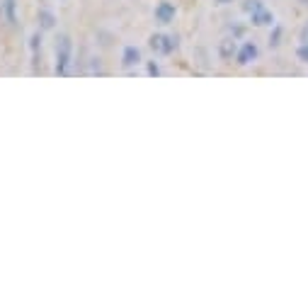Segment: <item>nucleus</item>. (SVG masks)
<instances>
[{
	"mask_svg": "<svg viewBox=\"0 0 308 308\" xmlns=\"http://www.w3.org/2000/svg\"><path fill=\"white\" fill-rule=\"evenodd\" d=\"M247 12L252 15V22H255V24H260V27H262V24H272V22H274V15H272V12H269V10H267L260 0H250Z\"/></svg>",
	"mask_w": 308,
	"mask_h": 308,
	"instance_id": "2",
	"label": "nucleus"
},
{
	"mask_svg": "<svg viewBox=\"0 0 308 308\" xmlns=\"http://www.w3.org/2000/svg\"><path fill=\"white\" fill-rule=\"evenodd\" d=\"M296 56H299V59H301L304 63H308V44H301V46H299Z\"/></svg>",
	"mask_w": 308,
	"mask_h": 308,
	"instance_id": "8",
	"label": "nucleus"
},
{
	"mask_svg": "<svg viewBox=\"0 0 308 308\" xmlns=\"http://www.w3.org/2000/svg\"><path fill=\"white\" fill-rule=\"evenodd\" d=\"M301 42H304V44H308V24L304 27V34H301Z\"/></svg>",
	"mask_w": 308,
	"mask_h": 308,
	"instance_id": "10",
	"label": "nucleus"
},
{
	"mask_svg": "<svg viewBox=\"0 0 308 308\" xmlns=\"http://www.w3.org/2000/svg\"><path fill=\"white\" fill-rule=\"evenodd\" d=\"M148 73H151V75H160V68H158L155 63H148Z\"/></svg>",
	"mask_w": 308,
	"mask_h": 308,
	"instance_id": "9",
	"label": "nucleus"
},
{
	"mask_svg": "<svg viewBox=\"0 0 308 308\" xmlns=\"http://www.w3.org/2000/svg\"><path fill=\"white\" fill-rule=\"evenodd\" d=\"M233 54H236V44H233L231 39H226V42L221 44V56H223V59H231Z\"/></svg>",
	"mask_w": 308,
	"mask_h": 308,
	"instance_id": "7",
	"label": "nucleus"
},
{
	"mask_svg": "<svg viewBox=\"0 0 308 308\" xmlns=\"http://www.w3.org/2000/svg\"><path fill=\"white\" fill-rule=\"evenodd\" d=\"M70 39L68 37H61L59 44H56V73L59 75H66L68 70V61H70Z\"/></svg>",
	"mask_w": 308,
	"mask_h": 308,
	"instance_id": "1",
	"label": "nucleus"
},
{
	"mask_svg": "<svg viewBox=\"0 0 308 308\" xmlns=\"http://www.w3.org/2000/svg\"><path fill=\"white\" fill-rule=\"evenodd\" d=\"M257 54H260V51H257V46H255L252 42H245V44H243V49L238 51L236 61L241 63V66H247V63H252L255 59H257Z\"/></svg>",
	"mask_w": 308,
	"mask_h": 308,
	"instance_id": "5",
	"label": "nucleus"
},
{
	"mask_svg": "<svg viewBox=\"0 0 308 308\" xmlns=\"http://www.w3.org/2000/svg\"><path fill=\"white\" fill-rule=\"evenodd\" d=\"M155 20H158L160 24H170V22L175 20V5H173V2H160V5L155 7Z\"/></svg>",
	"mask_w": 308,
	"mask_h": 308,
	"instance_id": "4",
	"label": "nucleus"
},
{
	"mask_svg": "<svg viewBox=\"0 0 308 308\" xmlns=\"http://www.w3.org/2000/svg\"><path fill=\"white\" fill-rule=\"evenodd\" d=\"M216 2H233V0H216Z\"/></svg>",
	"mask_w": 308,
	"mask_h": 308,
	"instance_id": "11",
	"label": "nucleus"
},
{
	"mask_svg": "<svg viewBox=\"0 0 308 308\" xmlns=\"http://www.w3.org/2000/svg\"><path fill=\"white\" fill-rule=\"evenodd\" d=\"M151 49L158 54H170L175 49V39L165 37V34H155V37H151Z\"/></svg>",
	"mask_w": 308,
	"mask_h": 308,
	"instance_id": "3",
	"label": "nucleus"
},
{
	"mask_svg": "<svg viewBox=\"0 0 308 308\" xmlns=\"http://www.w3.org/2000/svg\"><path fill=\"white\" fill-rule=\"evenodd\" d=\"M138 61H141V51H138L136 46H126V49H124V56H122L124 66L131 68V66H136Z\"/></svg>",
	"mask_w": 308,
	"mask_h": 308,
	"instance_id": "6",
	"label": "nucleus"
}]
</instances>
